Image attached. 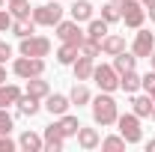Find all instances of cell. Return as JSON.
Instances as JSON below:
<instances>
[{"mask_svg":"<svg viewBox=\"0 0 155 152\" xmlns=\"http://www.w3.org/2000/svg\"><path fill=\"white\" fill-rule=\"evenodd\" d=\"M146 149H149V152H155V140H149V143H146Z\"/></svg>","mask_w":155,"mask_h":152,"instance_id":"cell-40","label":"cell"},{"mask_svg":"<svg viewBox=\"0 0 155 152\" xmlns=\"http://www.w3.org/2000/svg\"><path fill=\"white\" fill-rule=\"evenodd\" d=\"M42 140H45V146H42V149H45V152H63V146H66V137L60 134L57 122L45 128V137H42Z\"/></svg>","mask_w":155,"mask_h":152,"instance_id":"cell-11","label":"cell"},{"mask_svg":"<svg viewBox=\"0 0 155 152\" xmlns=\"http://www.w3.org/2000/svg\"><path fill=\"white\" fill-rule=\"evenodd\" d=\"M155 51V33H149V30H137V36H134V42H131V54H134L137 60L140 57H149Z\"/></svg>","mask_w":155,"mask_h":152,"instance_id":"cell-9","label":"cell"},{"mask_svg":"<svg viewBox=\"0 0 155 152\" xmlns=\"http://www.w3.org/2000/svg\"><path fill=\"white\" fill-rule=\"evenodd\" d=\"M12 72H15V78H21V81L39 78V75H45V60L42 57H24V54H21V57L12 63Z\"/></svg>","mask_w":155,"mask_h":152,"instance_id":"cell-3","label":"cell"},{"mask_svg":"<svg viewBox=\"0 0 155 152\" xmlns=\"http://www.w3.org/2000/svg\"><path fill=\"white\" fill-rule=\"evenodd\" d=\"M146 12H149V21H155V3H149V6H146Z\"/></svg>","mask_w":155,"mask_h":152,"instance_id":"cell-37","label":"cell"},{"mask_svg":"<svg viewBox=\"0 0 155 152\" xmlns=\"http://www.w3.org/2000/svg\"><path fill=\"white\" fill-rule=\"evenodd\" d=\"M0 9H3V0H0Z\"/></svg>","mask_w":155,"mask_h":152,"instance_id":"cell-44","label":"cell"},{"mask_svg":"<svg viewBox=\"0 0 155 152\" xmlns=\"http://www.w3.org/2000/svg\"><path fill=\"white\" fill-rule=\"evenodd\" d=\"M45 111L51 116H63L69 114V107H72V101H69V95H60V93H48L45 95V104H42Z\"/></svg>","mask_w":155,"mask_h":152,"instance_id":"cell-10","label":"cell"},{"mask_svg":"<svg viewBox=\"0 0 155 152\" xmlns=\"http://www.w3.org/2000/svg\"><path fill=\"white\" fill-rule=\"evenodd\" d=\"M101 51H104L107 57L122 54V51H125V36H119V33H107V36L101 39Z\"/></svg>","mask_w":155,"mask_h":152,"instance_id":"cell-12","label":"cell"},{"mask_svg":"<svg viewBox=\"0 0 155 152\" xmlns=\"http://www.w3.org/2000/svg\"><path fill=\"white\" fill-rule=\"evenodd\" d=\"M93 81L98 84V90L101 93H114V90H119V72H116L114 66H96L93 69Z\"/></svg>","mask_w":155,"mask_h":152,"instance_id":"cell-6","label":"cell"},{"mask_svg":"<svg viewBox=\"0 0 155 152\" xmlns=\"http://www.w3.org/2000/svg\"><path fill=\"white\" fill-rule=\"evenodd\" d=\"M119 18L125 21V27L140 30L143 27V18H146V6L140 0H125V3H119Z\"/></svg>","mask_w":155,"mask_h":152,"instance_id":"cell-4","label":"cell"},{"mask_svg":"<svg viewBox=\"0 0 155 152\" xmlns=\"http://www.w3.org/2000/svg\"><path fill=\"white\" fill-rule=\"evenodd\" d=\"M18 98H21L18 84H0V107H12Z\"/></svg>","mask_w":155,"mask_h":152,"instance_id":"cell-18","label":"cell"},{"mask_svg":"<svg viewBox=\"0 0 155 152\" xmlns=\"http://www.w3.org/2000/svg\"><path fill=\"white\" fill-rule=\"evenodd\" d=\"M78 54H81V48H78V45L63 42V45H60V51H57V63H60V66H72V63L78 60Z\"/></svg>","mask_w":155,"mask_h":152,"instance_id":"cell-25","label":"cell"},{"mask_svg":"<svg viewBox=\"0 0 155 152\" xmlns=\"http://www.w3.org/2000/svg\"><path fill=\"white\" fill-rule=\"evenodd\" d=\"M140 87H143V90H146V95L155 101V69H152V72H146V75L140 78Z\"/></svg>","mask_w":155,"mask_h":152,"instance_id":"cell-32","label":"cell"},{"mask_svg":"<svg viewBox=\"0 0 155 152\" xmlns=\"http://www.w3.org/2000/svg\"><path fill=\"white\" fill-rule=\"evenodd\" d=\"M24 57H48L51 54V39L48 36H27V39H21V48H18Z\"/></svg>","mask_w":155,"mask_h":152,"instance_id":"cell-7","label":"cell"},{"mask_svg":"<svg viewBox=\"0 0 155 152\" xmlns=\"http://www.w3.org/2000/svg\"><path fill=\"white\" fill-rule=\"evenodd\" d=\"M63 6H60L57 0H48V3H42V6H33V21H36V27H57L60 21H63Z\"/></svg>","mask_w":155,"mask_h":152,"instance_id":"cell-2","label":"cell"},{"mask_svg":"<svg viewBox=\"0 0 155 152\" xmlns=\"http://www.w3.org/2000/svg\"><path fill=\"white\" fill-rule=\"evenodd\" d=\"M75 137H78V146H81V149H87V152H90V149H96L98 143H101V137H98V131H96V128H84V125L78 128V134H75Z\"/></svg>","mask_w":155,"mask_h":152,"instance_id":"cell-15","label":"cell"},{"mask_svg":"<svg viewBox=\"0 0 155 152\" xmlns=\"http://www.w3.org/2000/svg\"><path fill=\"white\" fill-rule=\"evenodd\" d=\"M12 57V45H6V42H0V66L6 63V60Z\"/></svg>","mask_w":155,"mask_h":152,"instance_id":"cell-36","label":"cell"},{"mask_svg":"<svg viewBox=\"0 0 155 152\" xmlns=\"http://www.w3.org/2000/svg\"><path fill=\"white\" fill-rule=\"evenodd\" d=\"M72 69H75V81H90V78H93V69H96V63H93V57L78 54V60L72 63Z\"/></svg>","mask_w":155,"mask_h":152,"instance_id":"cell-14","label":"cell"},{"mask_svg":"<svg viewBox=\"0 0 155 152\" xmlns=\"http://www.w3.org/2000/svg\"><path fill=\"white\" fill-rule=\"evenodd\" d=\"M69 12H72V18H75L78 24H84V21L93 18V3H90V0H75V3L69 6Z\"/></svg>","mask_w":155,"mask_h":152,"instance_id":"cell-19","label":"cell"},{"mask_svg":"<svg viewBox=\"0 0 155 152\" xmlns=\"http://www.w3.org/2000/svg\"><path fill=\"white\" fill-rule=\"evenodd\" d=\"M146 60H149V66H152V69H155V51H152V54H149V57H146Z\"/></svg>","mask_w":155,"mask_h":152,"instance_id":"cell-39","label":"cell"},{"mask_svg":"<svg viewBox=\"0 0 155 152\" xmlns=\"http://www.w3.org/2000/svg\"><path fill=\"white\" fill-rule=\"evenodd\" d=\"M134 66H137V57H134V54H128V51H122V54H116V57H114V69L119 72V75H122V72H131Z\"/></svg>","mask_w":155,"mask_h":152,"instance_id":"cell-27","label":"cell"},{"mask_svg":"<svg viewBox=\"0 0 155 152\" xmlns=\"http://www.w3.org/2000/svg\"><path fill=\"white\" fill-rule=\"evenodd\" d=\"M152 119H155V111H152Z\"/></svg>","mask_w":155,"mask_h":152,"instance_id":"cell-45","label":"cell"},{"mask_svg":"<svg viewBox=\"0 0 155 152\" xmlns=\"http://www.w3.org/2000/svg\"><path fill=\"white\" fill-rule=\"evenodd\" d=\"M140 3H143V6H149V3H155V0H140Z\"/></svg>","mask_w":155,"mask_h":152,"instance_id":"cell-42","label":"cell"},{"mask_svg":"<svg viewBox=\"0 0 155 152\" xmlns=\"http://www.w3.org/2000/svg\"><path fill=\"white\" fill-rule=\"evenodd\" d=\"M12 27V15H9V9H0V33H6Z\"/></svg>","mask_w":155,"mask_h":152,"instance_id":"cell-34","label":"cell"},{"mask_svg":"<svg viewBox=\"0 0 155 152\" xmlns=\"http://www.w3.org/2000/svg\"><path fill=\"white\" fill-rule=\"evenodd\" d=\"M98 146L104 152H119V149H125V140H122V134H119V137H104Z\"/></svg>","mask_w":155,"mask_h":152,"instance_id":"cell-30","label":"cell"},{"mask_svg":"<svg viewBox=\"0 0 155 152\" xmlns=\"http://www.w3.org/2000/svg\"><path fill=\"white\" fill-rule=\"evenodd\" d=\"M9 30H12L18 39H27V36L36 33V21L33 18H12V27H9Z\"/></svg>","mask_w":155,"mask_h":152,"instance_id":"cell-20","label":"cell"},{"mask_svg":"<svg viewBox=\"0 0 155 152\" xmlns=\"http://www.w3.org/2000/svg\"><path fill=\"white\" fill-rule=\"evenodd\" d=\"M18 146H21L24 152H39L42 146H45V140H42L36 131H24V134L18 137Z\"/></svg>","mask_w":155,"mask_h":152,"instance_id":"cell-22","label":"cell"},{"mask_svg":"<svg viewBox=\"0 0 155 152\" xmlns=\"http://www.w3.org/2000/svg\"><path fill=\"white\" fill-rule=\"evenodd\" d=\"M101 18L107 21V24H116V21H122V18H119V3L107 0V3L101 6Z\"/></svg>","mask_w":155,"mask_h":152,"instance_id":"cell-28","label":"cell"},{"mask_svg":"<svg viewBox=\"0 0 155 152\" xmlns=\"http://www.w3.org/2000/svg\"><path fill=\"white\" fill-rule=\"evenodd\" d=\"M69 101H72V104H78V107H81V104H90V101H93V93H90V90L84 87V81H78L75 87H72V93H69Z\"/></svg>","mask_w":155,"mask_h":152,"instance_id":"cell-24","label":"cell"},{"mask_svg":"<svg viewBox=\"0 0 155 152\" xmlns=\"http://www.w3.org/2000/svg\"><path fill=\"white\" fill-rule=\"evenodd\" d=\"M114 3H125V0H114Z\"/></svg>","mask_w":155,"mask_h":152,"instance_id":"cell-43","label":"cell"},{"mask_svg":"<svg viewBox=\"0 0 155 152\" xmlns=\"http://www.w3.org/2000/svg\"><path fill=\"white\" fill-rule=\"evenodd\" d=\"M116 125H119V134H122L125 143H140V140H143L140 116H137V114H122L119 119H116Z\"/></svg>","mask_w":155,"mask_h":152,"instance_id":"cell-5","label":"cell"},{"mask_svg":"<svg viewBox=\"0 0 155 152\" xmlns=\"http://www.w3.org/2000/svg\"><path fill=\"white\" fill-rule=\"evenodd\" d=\"M116 119H119V104H116V98L110 93H98L93 98V122L96 125H116Z\"/></svg>","mask_w":155,"mask_h":152,"instance_id":"cell-1","label":"cell"},{"mask_svg":"<svg viewBox=\"0 0 155 152\" xmlns=\"http://www.w3.org/2000/svg\"><path fill=\"white\" fill-rule=\"evenodd\" d=\"M81 54L96 60L98 54H101V45H98V42H93V39H84V42H81Z\"/></svg>","mask_w":155,"mask_h":152,"instance_id":"cell-31","label":"cell"},{"mask_svg":"<svg viewBox=\"0 0 155 152\" xmlns=\"http://www.w3.org/2000/svg\"><path fill=\"white\" fill-rule=\"evenodd\" d=\"M42 98H36V95H27V93H21V98L15 101V107H18V114L21 116H36L39 111H42V104H39Z\"/></svg>","mask_w":155,"mask_h":152,"instance_id":"cell-13","label":"cell"},{"mask_svg":"<svg viewBox=\"0 0 155 152\" xmlns=\"http://www.w3.org/2000/svg\"><path fill=\"white\" fill-rule=\"evenodd\" d=\"M6 3H9V6H15V3H24V0H6Z\"/></svg>","mask_w":155,"mask_h":152,"instance_id":"cell-41","label":"cell"},{"mask_svg":"<svg viewBox=\"0 0 155 152\" xmlns=\"http://www.w3.org/2000/svg\"><path fill=\"white\" fill-rule=\"evenodd\" d=\"M15 128V122H12V116L6 114V107H0V134H9Z\"/></svg>","mask_w":155,"mask_h":152,"instance_id":"cell-33","label":"cell"},{"mask_svg":"<svg viewBox=\"0 0 155 152\" xmlns=\"http://www.w3.org/2000/svg\"><path fill=\"white\" fill-rule=\"evenodd\" d=\"M57 128H60V134H63V137H75L78 128H81V122H78V116L63 114V116L57 119Z\"/></svg>","mask_w":155,"mask_h":152,"instance_id":"cell-21","label":"cell"},{"mask_svg":"<svg viewBox=\"0 0 155 152\" xmlns=\"http://www.w3.org/2000/svg\"><path fill=\"white\" fill-rule=\"evenodd\" d=\"M15 149V140H9V134H0V152H12Z\"/></svg>","mask_w":155,"mask_h":152,"instance_id":"cell-35","label":"cell"},{"mask_svg":"<svg viewBox=\"0 0 155 152\" xmlns=\"http://www.w3.org/2000/svg\"><path fill=\"white\" fill-rule=\"evenodd\" d=\"M104 36H107V21H104V18H90V21H87V39H93V42L101 45Z\"/></svg>","mask_w":155,"mask_h":152,"instance_id":"cell-17","label":"cell"},{"mask_svg":"<svg viewBox=\"0 0 155 152\" xmlns=\"http://www.w3.org/2000/svg\"><path fill=\"white\" fill-rule=\"evenodd\" d=\"M0 84H6V69L0 66Z\"/></svg>","mask_w":155,"mask_h":152,"instance_id":"cell-38","label":"cell"},{"mask_svg":"<svg viewBox=\"0 0 155 152\" xmlns=\"http://www.w3.org/2000/svg\"><path fill=\"white\" fill-rule=\"evenodd\" d=\"M27 95H36V98H45V95L51 93V87H48V81L39 75V78H30L27 81V90H24Z\"/></svg>","mask_w":155,"mask_h":152,"instance_id":"cell-23","label":"cell"},{"mask_svg":"<svg viewBox=\"0 0 155 152\" xmlns=\"http://www.w3.org/2000/svg\"><path fill=\"white\" fill-rule=\"evenodd\" d=\"M152 111H155V101L149 95H134V98H131V114H137L140 119L152 116Z\"/></svg>","mask_w":155,"mask_h":152,"instance_id":"cell-16","label":"cell"},{"mask_svg":"<svg viewBox=\"0 0 155 152\" xmlns=\"http://www.w3.org/2000/svg\"><path fill=\"white\" fill-rule=\"evenodd\" d=\"M54 30H57V39H60V42H69V45H78V48H81V42L87 39V33L81 30V24H78L75 18H72V21H60Z\"/></svg>","mask_w":155,"mask_h":152,"instance_id":"cell-8","label":"cell"},{"mask_svg":"<svg viewBox=\"0 0 155 152\" xmlns=\"http://www.w3.org/2000/svg\"><path fill=\"white\" fill-rule=\"evenodd\" d=\"M119 90H125L128 95H134L137 90H140V75H137L134 69H131V72H122V75H119Z\"/></svg>","mask_w":155,"mask_h":152,"instance_id":"cell-26","label":"cell"},{"mask_svg":"<svg viewBox=\"0 0 155 152\" xmlns=\"http://www.w3.org/2000/svg\"><path fill=\"white\" fill-rule=\"evenodd\" d=\"M9 15L12 18H33V6L24 0V3H15V6H9Z\"/></svg>","mask_w":155,"mask_h":152,"instance_id":"cell-29","label":"cell"}]
</instances>
